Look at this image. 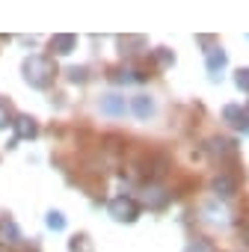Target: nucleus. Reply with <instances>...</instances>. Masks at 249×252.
Here are the masks:
<instances>
[{
	"label": "nucleus",
	"instance_id": "f257e3e1",
	"mask_svg": "<svg viewBox=\"0 0 249 252\" xmlns=\"http://www.w3.org/2000/svg\"><path fill=\"white\" fill-rule=\"evenodd\" d=\"M54 74H57V68H54V63H51L48 57H30V60L24 63V77H27V83L36 86V89H45V86L54 80Z\"/></svg>",
	"mask_w": 249,
	"mask_h": 252
},
{
	"label": "nucleus",
	"instance_id": "f03ea898",
	"mask_svg": "<svg viewBox=\"0 0 249 252\" xmlns=\"http://www.w3.org/2000/svg\"><path fill=\"white\" fill-rule=\"evenodd\" d=\"M110 217L119 220V222H134L140 217V205L134 199H128V196H119V199L110 202Z\"/></svg>",
	"mask_w": 249,
	"mask_h": 252
},
{
	"label": "nucleus",
	"instance_id": "7ed1b4c3",
	"mask_svg": "<svg viewBox=\"0 0 249 252\" xmlns=\"http://www.w3.org/2000/svg\"><path fill=\"white\" fill-rule=\"evenodd\" d=\"M12 125H15L18 140H33V137L39 134V125H36V119H30V116H18Z\"/></svg>",
	"mask_w": 249,
	"mask_h": 252
},
{
	"label": "nucleus",
	"instance_id": "20e7f679",
	"mask_svg": "<svg viewBox=\"0 0 249 252\" xmlns=\"http://www.w3.org/2000/svg\"><path fill=\"white\" fill-rule=\"evenodd\" d=\"M74 45H77V39H74V36H68V33H65V36H54V39H51V51H54V54H60V57L71 54V51H74Z\"/></svg>",
	"mask_w": 249,
	"mask_h": 252
},
{
	"label": "nucleus",
	"instance_id": "39448f33",
	"mask_svg": "<svg viewBox=\"0 0 249 252\" xmlns=\"http://www.w3.org/2000/svg\"><path fill=\"white\" fill-rule=\"evenodd\" d=\"M101 113H107V116H122V113H124V98H122V95H107V98H101Z\"/></svg>",
	"mask_w": 249,
	"mask_h": 252
},
{
	"label": "nucleus",
	"instance_id": "423d86ee",
	"mask_svg": "<svg viewBox=\"0 0 249 252\" xmlns=\"http://www.w3.org/2000/svg\"><path fill=\"white\" fill-rule=\"evenodd\" d=\"M169 202V193L160 190V187H146V205L149 208H163Z\"/></svg>",
	"mask_w": 249,
	"mask_h": 252
},
{
	"label": "nucleus",
	"instance_id": "0eeeda50",
	"mask_svg": "<svg viewBox=\"0 0 249 252\" xmlns=\"http://www.w3.org/2000/svg\"><path fill=\"white\" fill-rule=\"evenodd\" d=\"M222 116L234 125V128H246V131H249V116H246L240 107H225V110H222Z\"/></svg>",
	"mask_w": 249,
	"mask_h": 252
},
{
	"label": "nucleus",
	"instance_id": "6e6552de",
	"mask_svg": "<svg viewBox=\"0 0 249 252\" xmlns=\"http://www.w3.org/2000/svg\"><path fill=\"white\" fill-rule=\"evenodd\" d=\"M131 107H134V113H137L140 119H149V116H152V110H155V104H152V98H149V95H137Z\"/></svg>",
	"mask_w": 249,
	"mask_h": 252
},
{
	"label": "nucleus",
	"instance_id": "1a4fd4ad",
	"mask_svg": "<svg viewBox=\"0 0 249 252\" xmlns=\"http://www.w3.org/2000/svg\"><path fill=\"white\" fill-rule=\"evenodd\" d=\"M225 65V54L219 51V48H214V51H208V71L217 77V71Z\"/></svg>",
	"mask_w": 249,
	"mask_h": 252
},
{
	"label": "nucleus",
	"instance_id": "9d476101",
	"mask_svg": "<svg viewBox=\"0 0 249 252\" xmlns=\"http://www.w3.org/2000/svg\"><path fill=\"white\" fill-rule=\"evenodd\" d=\"M214 190H217L219 196H231V193L237 190V184H234V178H231V175H219V178L214 181Z\"/></svg>",
	"mask_w": 249,
	"mask_h": 252
},
{
	"label": "nucleus",
	"instance_id": "9b49d317",
	"mask_svg": "<svg viewBox=\"0 0 249 252\" xmlns=\"http://www.w3.org/2000/svg\"><path fill=\"white\" fill-rule=\"evenodd\" d=\"M48 225H51L54 231H62V228H65V220H62V214H60V211H51V214H48Z\"/></svg>",
	"mask_w": 249,
	"mask_h": 252
},
{
	"label": "nucleus",
	"instance_id": "f8f14e48",
	"mask_svg": "<svg viewBox=\"0 0 249 252\" xmlns=\"http://www.w3.org/2000/svg\"><path fill=\"white\" fill-rule=\"evenodd\" d=\"M211 152L214 155H225V152H231V143L228 140H211Z\"/></svg>",
	"mask_w": 249,
	"mask_h": 252
},
{
	"label": "nucleus",
	"instance_id": "ddd939ff",
	"mask_svg": "<svg viewBox=\"0 0 249 252\" xmlns=\"http://www.w3.org/2000/svg\"><path fill=\"white\" fill-rule=\"evenodd\" d=\"M6 125H12V122H9V107L0 101V128H6Z\"/></svg>",
	"mask_w": 249,
	"mask_h": 252
},
{
	"label": "nucleus",
	"instance_id": "4468645a",
	"mask_svg": "<svg viewBox=\"0 0 249 252\" xmlns=\"http://www.w3.org/2000/svg\"><path fill=\"white\" fill-rule=\"evenodd\" d=\"M155 57H157V63H160V65H169V63H172V54H169L166 48H160V51H157Z\"/></svg>",
	"mask_w": 249,
	"mask_h": 252
},
{
	"label": "nucleus",
	"instance_id": "2eb2a0df",
	"mask_svg": "<svg viewBox=\"0 0 249 252\" xmlns=\"http://www.w3.org/2000/svg\"><path fill=\"white\" fill-rule=\"evenodd\" d=\"M237 86H240V89H249V68L237 71Z\"/></svg>",
	"mask_w": 249,
	"mask_h": 252
},
{
	"label": "nucleus",
	"instance_id": "dca6fc26",
	"mask_svg": "<svg viewBox=\"0 0 249 252\" xmlns=\"http://www.w3.org/2000/svg\"><path fill=\"white\" fill-rule=\"evenodd\" d=\"M68 77L77 83V80H86V71H83V68H68Z\"/></svg>",
	"mask_w": 249,
	"mask_h": 252
}]
</instances>
